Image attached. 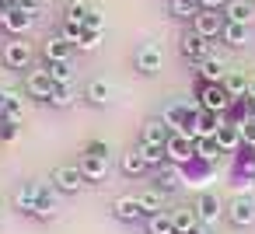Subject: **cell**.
<instances>
[{
  "label": "cell",
  "instance_id": "obj_36",
  "mask_svg": "<svg viewBox=\"0 0 255 234\" xmlns=\"http://www.w3.org/2000/svg\"><path fill=\"white\" fill-rule=\"evenodd\" d=\"M4 119L7 122H21V98L14 91H7V109H4Z\"/></svg>",
  "mask_w": 255,
  "mask_h": 234
},
{
  "label": "cell",
  "instance_id": "obj_39",
  "mask_svg": "<svg viewBox=\"0 0 255 234\" xmlns=\"http://www.w3.org/2000/svg\"><path fill=\"white\" fill-rule=\"evenodd\" d=\"M91 7L84 4V0H70V7H67V18L70 21H84V14H88Z\"/></svg>",
  "mask_w": 255,
  "mask_h": 234
},
{
  "label": "cell",
  "instance_id": "obj_27",
  "mask_svg": "<svg viewBox=\"0 0 255 234\" xmlns=\"http://www.w3.org/2000/svg\"><path fill=\"white\" fill-rule=\"evenodd\" d=\"M88 98H91L95 105H109V102H112V84L102 81V77L91 81V84H88Z\"/></svg>",
  "mask_w": 255,
  "mask_h": 234
},
{
  "label": "cell",
  "instance_id": "obj_26",
  "mask_svg": "<svg viewBox=\"0 0 255 234\" xmlns=\"http://www.w3.org/2000/svg\"><path fill=\"white\" fill-rule=\"evenodd\" d=\"M74 102H77L74 84H56V88H53V95H49V105H53V109H70Z\"/></svg>",
  "mask_w": 255,
  "mask_h": 234
},
{
  "label": "cell",
  "instance_id": "obj_45",
  "mask_svg": "<svg viewBox=\"0 0 255 234\" xmlns=\"http://www.w3.org/2000/svg\"><path fill=\"white\" fill-rule=\"evenodd\" d=\"M32 4H35V0H32Z\"/></svg>",
  "mask_w": 255,
  "mask_h": 234
},
{
  "label": "cell",
  "instance_id": "obj_6",
  "mask_svg": "<svg viewBox=\"0 0 255 234\" xmlns=\"http://www.w3.org/2000/svg\"><path fill=\"white\" fill-rule=\"evenodd\" d=\"M220 210H224V203H220V196L217 192H199V199H196V217H199V224H217L220 220Z\"/></svg>",
  "mask_w": 255,
  "mask_h": 234
},
{
  "label": "cell",
  "instance_id": "obj_41",
  "mask_svg": "<svg viewBox=\"0 0 255 234\" xmlns=\"http://www.w3.org/2000/svg\"><path fill=\"white\" fill-rule=\"evenodd\" d=\"M84 154H95V157H109V143H105V140H91Z\"/></svg>",
  "mask_w": 255,
  "mask_h": 234
},
{
  "label": "cell",
  "instance_id": "obj_15",
  "mask_svg": "<svg viewBox=\"0 0 255 234\" xmlns=\"http://www.w3.org/2000/svg\"><path fill=\"white\" fill-rule=\"evenodd\" d=\"M171 136H175V129H171L164 119H150V122L143 126V143H164V147H168Z\"/></svg>",
  "mask_w": 255,
  "mask_h": 234
},
{
  "label": "cell",
  "instance_id": "obj_31",
  "mask_svg": "<svg viewBox=\"0 0 255 234\" xmlns=\"http://www.w3.org/2000/svg\"><path fill=\"white\" fill-rule=\"evenodd\" d=\"M171 224H175L178 234H189V231L199 224V217H196V210H175V213H171Z\"/></svg>",
  "mask_w": 255,
  "mask_h": 234
},
{
  "label": "cell",
  "instance_id": "obj_21",
  "mask_svg": "<svg viewBox=\"0 0 255 234\" xmlns=\"http://www.w3.org/2000/svg\"><path fill=\"white\" fill-rule=\"evenodd\" d=\"M136 199H140V206H143V213H147V217L164 213V192H161V189H143Z\"/></svg>",
  "mask_w": 255,
  "mask_h": 234
},
{
  "label": "cell",
  "instance_id": "obj_25",
  "mask_svg": "<svg viewBox=\"0 0 255 234\" xmlns=\"http://www.w3.org/2000/svg\"><path fill=\"white\" fill-rule=\"evenodd\" d=\"M248 28H252V25H234V21H227V25H224V42L234 46V49H241V46L248 42Z\"/></svg>",
  "mask_w": 255,
  "mask_h": 234
},
{
  "label": "cell",
  "instance_id": "obj_14",
  "mask_svg": "<svg viewBox=\"0 0 255 234\" xmlns=\"http://www.w3.org/2000/svg\"><path fill=\"white\" fill-rule=\"evenodd\" d=\"M77 46L70 42V39H63V35H53L49 42H46V63H60V60H70V53H74Z\"/></svg>",
  "mask_w": 255,
  "mask_h": 234
},
{
  "label": "cell",
  "instance_id": "obj_11",
  "mask_svg": "<svg viewBox=\"0 0 255 234\" xmlns=\"http://www.w3.org/2000/svg\"><path fill=\"white\" fill-rule=\"evenodd\" d=\"M196 70H199V81H206V84H224L227 81V67L217 56H206L203 63H196Z\"/></svg>",
  "mask_w": 255,
  "mask_h": 234
},
{
  "label": "cell",
  "instance_id": "obj_30",
  "mask_svg": "<svg viewBox=\"0 0 255 234\" xmlns=\"http://www.w3.org/2000/svg\"><path fill=\"white\" fill-rule=\"evenodd\" d=\"M196 154H199L203 161H217V157L224 154V147L217 143V136H203V140H196Z\"/></svg>",
  "mask_w": 255,
  "mask_h": 234
},
{
  "label": "cell",
  "instance_id": "obj_20",
  "mask_svg": "<svg viewBox=\"0 0 255 234\" xmlns=\"http://www.w3.org/2000/svg\"><path fill=\"white\" fill-rule=\"evenodd\" d=\"M178 185H182L178 164H161V171H157V189H161V192H175Z\"/></svg>",
  "mask_w": 255,
  "mask_h": 234
},
{
  "label": "cell",
  "instance_id": "obj_35",
  "mask_svg": "<svg viewBox=\"0 0 255 234\" xmlns=\"http://www.w3.org/2000/svg\"><path fill=\"white\" fill-rule=\"evenodd\" d=\"M102 46V32H95V28H84L81 32V39H77V49H84V53H95Z\"/></svg>",
  "mask_w": 255,
  "mask_h": 234
},
{
  "label": "cell",
  "instance_id": "obj_33",
  "mask_svg": "<svg viewBox=\"0 0 255 234\" xmlns=\"http://www.w3.org/2000/svg\"><path fill=\"white\" fill-rule=\"evenodd\" d=\"M224 88H227L231 98H248V77H241V74H227Z\"/></svg>",
  "mask_w": 255,
  "mask_h": 234
},
{
  "label": "cell",
  "instance_id": "obj_44",
  "mask_svg": "<svg viewBox=\"0 0 255 234\" xmlns=\"http://www.w3.org/2000/svg\"><path fill=\"white\" fill-rule=\"evenodd\" d=\"M248 102H255V77L248 81Z\"/></svg>",
  "mask_w": 255,
  "mask_h": 234
},
{
  "label": "cell",
  "instance_id": "obj_2",
  "mask_svg": "<svg viewBox=\"0 0 255 234\" xmlns=\"http://www.w3.org/2000/svg\"><path fill=\"white\" fill-rule=\"evenodd\" d=\"M35 14H39V11H35V4H32V0H21L18 7H11L4 18H0V25H4L11 35H25V32L35 25Z\"/></svg>",
  "mask_w": 255,
  "mask_h": 234
},
{
  "label": "cell",
  "instance_id": "obj_13",
  "mask_svg": "<svg viewBox=\"0 0 255 234\" xmlns=\"http://www.w3.org/2000/svg\"><path fill=\"white\" fill-rule=\"evenodd\" d=\"M224 18L234 21V25H252V18H255L252 0H227V4H224Z\"/></svg>",
  "mask_w": 255,
  "mask_h": 234
},
{
  "label": "cell",
  "instance_id": "obj_22",
  "mask_svg": "<svg viewBox=\"0 0 255 234\" xmlns=\"http://www.w3.org/2000/svg\"><path fill=\"white\" fill-rule=\"evenodd\" d=\"M140 157L147 161V168H161L168 161V147L164 143H140Z\"/></svg>",
  "mask_w": 255,
  "mask_h": 234
},
{
  "label": "cell",
  "instance_id": "obj_40",
  "mask_svg": "<svg viewBox=\"0 0 255 234\" xmlns=\"http://www.w3.org/2000/svg\"><path fill=\"white\" fill-rule=\"evenodd\" d=\"M241 143L255 147V116H248V119L241 122Z\"/></svg>",
  "mask_w": 255,
  "mask_h": 234
},
{
  "label": "cell",
  "instance_id": "obj_18",
  "mask_svg": "<svg viewBox=\"0 0 255 234\" xmlns=\"http://www.w3.org/2000/svg\"><path fill=\"white\" fill-rule=\"evenodd\" d=\"M217 143L224 147V154L238 150V147H241V126H234V122H220V129H217Z\"/></svg>",
  "mask_w": 255,
  "mask_h": 234
},
{
  "label": "cell",
  "instance_id": "obj_38",
  "mask_svg": "<svg viewBox=\"0 0 255 234\" xmlns=\"http://www.w3.org/2000/svg\"><path fill=\"white\" fill-rule=\"evenodd\" d=\"M81 32H84V21H63V39H70L74 46H77V39H81Z\"/></svg>",
  "mask_w": 255,
  "mask_h": 234
},
{
  "label": "cell",
  "instance_id": "obj_1",
  "mask_svg": "<svg viewBox=\"0 0 255 234\" xmlns=\"http://www.w3.org/2000/svg\"><path fill=\"white\" fill-rule=\"evenodd\" d=\"M196 95H199V109L217 112V116H224V112L231 109V102H234V98L227 95V88H224V84H206V81H199Z\"/></svg>",
  "mask_w": 255,
  "mask_h": 234
},
{
  "label": "cell",
  "instance_id": "obj_9",
  "mask_svg": "<svg viewBox=\"0 0 255 234\" xmlns=\"http://www.w3.org/2000/svg\"><path fill=\"white\" fill-rule=\"evenodd\" d=\"M25 88H28V95H32V98H42V102H49V95H53L56 81L49 77V70H32Z\"/></svg>",
  "mask_w": 255,
  "mask_h": 234
},
{
  "label": "cell",
  "instance_id": "obj_23",
  "mask_svg": "<svg viewBox=\"0 0 255 234\" xmlns=\"http://www.w3.org/2000/svg\"><path fill=\"white\" fill-rule=\"evenodd\" d=\"M14 203H18V210L35 213V206H39V185H21V189L14 192Z\"/></svg>",
  "mask_w": 255,
  "mask_h": 234
},
{
  "label": "cell",
  "instance_id": "obj_16",
  "mask_svg": "<svg viewBox=\"0 0 255 234\" xmlns=\"http://www.w3.org/2000/svg\"><path fill=\"white\" fill-rule=\"evenodd\" d=\"M81 171H84V178H88V182H102V178L109 175V157L84 154V161H81Z\"/></svg>",
  "mask_w": 255,
  "mask_h": 234
},
{
  "label": "cell",
  "instance_id": "obj_5",
  "mask_svg": "<svg viewBox=\"0 0 255 234\" xmlns=\"http://www.w3.org/2000/svg\"><path fill=\"white\" fill-rule=\"evenodd\" d=\"M53 182H56V189H60V192H77L88 178H84L81 164H63V168H56V171H53Z\"/></svg>",
  "mask_w": 255,
  "mask_h": 234
},
{
  "label": "cell",
  "instance_id": "obj_34",
  "mask_svg": "<svg viewBox=\"0 0 255 234\" xmlns=\"http://www.w3.org/2000/svg\"><path fill=\"white\" fill-rule=\"evenodd\" d=\"M123 171H126L129 178H136V175H143V171H147V161L140 157V150H133V154H123Z\"/></svg>",
  "mask_w": 255,
  "mask_h": 234
},
{
  "label": "cell",
  "instance_id": "obj_12",
  "mask_svg": "<svg viewBox=\"0 0 255 234\" xmlns=\"http://www.w3.org/2000/svg\"><path fill=\"white\" fill-rule=\"evenodd\" d=\"M192 154H196V140H192V136H182V133H175V136L168 140V157H171L175 164H185Z\"/></svg>",
  "mask_w": 255,
  "mask_h": 234
},
{
  "label": "cell",
  "instance_id": "obj_24",
  "mask_svg": "<svg viewBox=\"0 0 255 234\" xmlns=\"http://www.w3.org/2000/svg\"><path fill=\"white\" fill-rule=\"evenodd\" d=\"M35 217H42V220L56 217V196H53L49 185H39V206H35Z\"/></svg>",
  "mask_w": 255,
  "mask_h": 234
},
{
  "label": "cell",
  "instance_id": "obj_17",
  "mask_svg": "<svg viewBox=\"0 0 255 234\" xmlns=\"http://www.w3.org/2000/svg\"><path fill=\"white\" fill-rule=\"evenodd\" d=\"M112 213H116L119 220H140V217H143V206H140L136 196H123V199L112 203Z\"/></svg>",
  "mask_w": 255,
  "mask_h": 234
},
{
  "label": "cell",
  "instance_id": "obj_7",
  "mask_svg": "<svg viewBox=\"0 0 255 234\" xmlns=\"http://www.w3.org/2000/svg\"><path fill=\"white\" fill-rule=\"evenodd\" d=\"M161 63H164V53H161V46H154V42H147V46H140L136 49V70L140 74H157L161 70Z\"/></svg>",
  "mask_w": 255,
  "mask_h": 234
},
{
  "label": "cell",
  "instance_id": "obj_8",
  "mask_svg": "<svg viewBox=\"0 0 255 234\" xmlns=\"http://www.w3.org/2000/svg\"><path fill=\"white\" fill-rule=\"evenodd\" d=\"M4 63H7L11 70L28 67V63H32V46H28V42H21V39L7 42V46H4Z\"/></svg>",
  "mask_w": 255,
  "mask_h": 234
},
{
  "label": "cell",
  "instance_id": "obj_4",
  "mask_svg": "<svg viewBox=\"0 0 255 234\" xmlns=\"http://www.w3.org/2000/svg\"><path fill=\"white\" fill-rule=\"evenodd\" d=\"M178 49H182V56H185L189 63H203V60L210 56V39H203V35H196V32H185L182 42H178Z\"/></svg>",
  "mask_w": 255,
  "mask_h": 234
},
{
  "label": "cell",
  "instance_id": "obj_42",
  "mask_svg": "<svg viewBox=\"0 0 255 234\" xmlns=\"http://www.w3.org/2000/svg\"><path fill=\"white\" fill-rule=\"evenodd\" d=\"M199 4H203V11H220L227 0H199Z\"/></svg>",
  "mask_w": 255,
  "mask_h": 234
},
{
  "label": "cell",
  "instance_id": "obj_43",
  "mask_svg": "<svg viewBox=\"0 0 255 234\" xmlns=\"http://www.w3.org/2000/svg\"><path fill=\"white\" fill-rule=\"evenodd\" d=\"M4 109H7V91H0V119H4Z\"/></svg>",
  "mask_w": 255,
  "mask_h": 234
},
{
  "label": "cell",
  "instance_id": "obj_29",
  "mask_svg": "<svg viewBox=\"0 0 255 234\" xmlns=\"http://www.w3.org/2000/svg\"><path fill=\"white\" fill-rule=\"evenodd\" d=\"M168 7H171L175 18H196V14L203 11L199 0H168Z\"/></svg>",
  "mask_w": 255,
  "mask_h": 234
},
{
  "label": "cell",
  "instance_id": "obj_10",
  "mask_svg": "<svg viewBox=\"0 0 255 234\" xmlns=\"http://www.w3.org/2000/svg\"><path fill=\"white\" fill-rule=\"evenodd\" d=\"M227 213H231V220H234L238 227H248V224L255 220V199H248V196H234L231 206H227Z\"/></svg>",
  "mask_w": 255,
  "mask_h": 234
},
{
  "label": "cell",
  "instance_id": "obj_28",
  "mask_svg": "<svg viewBox=\"0 0 255 234\" xmlns=\"http://www.w3.org/2000/svg\"><path fill=\"white\" fill-rule=\"evenodd\" d=\"M147 234H178L171 224V213H154L147 217Z\"/></svg>",
  "mask_w": 255,
  "mask_h": 234
},
{
  "label": "cell",
  "instance_id": "obj_32",
  "mask_svg": "<svg viewBox=\"0 0 255 234\" xmlns=\"http://www.w3.org/2000/svg\"><path fill=\"white\" fill-rule=\"evenodd\" d=\"M46 70H49V77H53L56 84H70V81H74V67H70V60H60V63H46Z\"/></svg>",
  "mask_w": 255,
  "mask_h": 234
},
{
  "label": "cell",
  "instance_id": "obj_19",
  "mask_svg": "<svg viewBox=\"0 0 255 234\" xmlns=\"http://www.w3.org/2000/svg\"><path fill=\"white\" fill-rule=\"evenodd\" d=\"M220 122H224V119H220L217 112H206V109H203V112L196 116V140H203V136H217Z\"/></svg>",
  "mask_w": 255,
  "mask_h": 234
},
{
  "label": "cell",
  "instance_id": "obj_37",
  "mask_svg": "<svg viewBox=\"0 0 255 234\" xmlns=\"http://www.w3.org/2000/svg\"><path fill=\"white\" fill-rule=\"evenodd\" d=\"M84 28H95V32H102V28H105V14H102L98 7H91V11L84 14Z\"/></svg>",
  "mask_w": 255,
  "mask_h": 234
},
{
  "label": "cell",
  "instance_id": "obj_3",
  "mask_svg": "<svg viewBox=\"0 0 255 234\" xmlns=\"http://www.w3.org/2000/svg\"><path fill=\"white\" fill-rule=\"evenodd\" d=\"M224 25H227V18L217 14V11H199V14L192 18V32L203 35V39H217V35H224Z\"/></svg>",
  "mask_w": 255,
  "mask_h": 234
}]
</instances>
